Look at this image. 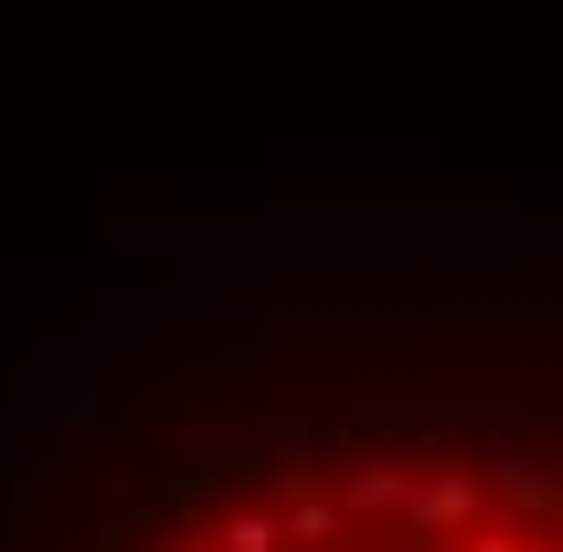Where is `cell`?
<instances>
[{"label":"cell","instance_id":"1","mask_svg":"<svg viewBox=\"0 0 563 552\" xmlns=\"http://www.w3.org/2000/svg\"><path fill=\"white\" fill-rule=\"evenodd\" d=\"M478 446H489V489L510 499V510H563V478H553V446H542V435H521V426H489L478 435Z\"/></svg>","mask_w":563,"mask_h":552},{"label":"cell","instance_id":"2","mask_svg":"<svg viewBox=\"0 0 563 552\" xmlns=\"http://www.w3.org/2000/svg\"><path fill=\"white\" fill-rule=\"evenodd\" d=\"M202 542H213V552H287V521L266 510V499H234V510L202 521Z\"/></svg>","mask_w":563,"mask_h":552}]
</instances>
